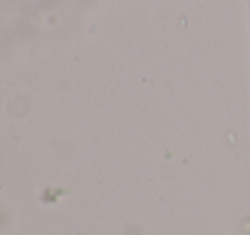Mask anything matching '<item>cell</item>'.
I'll list each match as a JSON object with an SVG mask.
<instances>
[]
</instances>
